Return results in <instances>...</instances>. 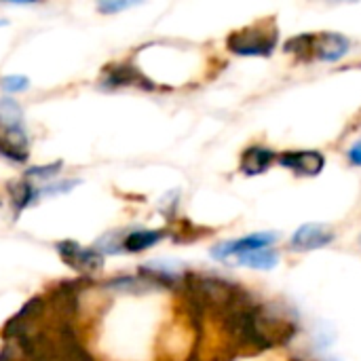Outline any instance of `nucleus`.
I'll return each instance as SVG.
<instances>
[{
	"mask_svg": "<svg viewBox=\"0 0 361 361\" xmlns=\"http://www.w3.org/2000/svg\"><path fill=\"white\" fill-rule=\"evenodd\" d=\"M57 256L61 258V262L76 271V273H95L104 267V256L95 250V247H82L76 241H59L55 243Z\"/></svg>",
	"mask_w": 361,
	"mask_h": 361,
	"instance_id": "nucleus-2",
	"label": "nucleus"
},
{
	"mask_svg": "<svg viewBox=\"0 0 361 361\" xmlns=\"http://www.w3.org/2000/svg\"><path fill=\"white\" fill-rule=\"evenodd\" d=\"M277 262H279V256L273 250H258V252H247V254L237 256V264L258 269V271H271Z\"/></svg>",
	"mask_w": 361,
	"mask_h": 361,
	"instance_id": "nucleus-12",
	"label": "nucleus"
},
{
	"mask_svg": "<svg viewBox=\"0 0 361 361\" xmlns=\"http://www.w3.org/2000/svg\"><path fill=\"white\" fill-rule=\"evenodd\" d=\"M275 241H277V235L275 233L247 235V237H241V239H235V241H224V243L214 245L212 247V258L214 260H220V262H226L228 258H237V256L247 254V252L269 250Z\"/></svg>",
	"mask_w": 361,
	"mask_h": 361,
	"instance_id": "nucleus-3",
	"label": "nucleus"
},
{
	"mask_svg": "<svg viewBox=\"0 0 361 361\" xmlns=\"http://www.w3.org/2000/svg\"><path fill=\"white\" fill-rule=\"evenodd\" d=\"M298 361H305V360H298Z\"/></svg>",
	"mask_w": 361,
	"mask_h": 361,
	"instance_id": "nucleus-20",
	"label": "nucleus"
},
{
	"mask_svg": "<svg viewBox=\"0 0 361 361\" xmlns=\"http://www.w3.org/2000/svg\"><path fill=\"white\" fill-rule=\"evenodd\" d=\"M133 4L135 2H127V0H106V2H99L97 4V11L110 15V13H121L125 8H131Z\"/></svg>",
	"mask_w": 361,
	"mask_h": 361,
	"instance_id": "nucleus-16",
	"label": "nucleus"
},
{
	"mask_svg": "<svg viewBox=\"0 0 361 361\" xmlns=\"http://www.w3.org/2000/svg\"><path fill=\"white\" fill-rule=\"evenodd\" d=\"M315 36L317 34H298L294 38H290L286 42V53L298 55L300 59H313V44H315Z\"/></svg>",
	"mask_w": 361,
	"mask_h": 361,
	"instance_id": "nucleus-13",
	"label": "nucleus"
},
{
	"mask_svg": "<svg viewBox=\"0 0 361 361\" xmlns=\"http://www.w3.org/2000/svg\"><path fill=\"white\" fill-rule=\"evenodd\" d=\"M279 165L292 169L298 176H319L326 167V157L319 150H290L277 157Z\"/></svg>",
	"mask_w": 361,
	"mask_h": 361,
	"instance_id": "nucleus-6",
	"label": "nucleus"
},
{
	"mask_svg": "<svg viewBox=\"0 0 361 361\" xmlns=\"http://www.w3.org/2000/svg\"><path fill=\"white\" fill-rule=\"evenodd\" d=\"M360 245H361V237H360Z\"/></svg>",
	"mask_w": 361,
	"mask_h": 361,
	"instance_id": "nucleus-19",
	"label": "nucleus"
},
{
	"mask_svg": "<svg viewBox=\"0 0 361 361\" xmlns=\"http://www.w3.org/2000/svg\"><path fill=\"white\" fill-rule=\"evenodd\" d=\"M275 159L277 157H275V152L271 148H267V146H250L241 154L239 169L245 176H260V173L269 171V167L273 165Z\"/></svg>",
	"mask_w": 361,
	"mask_h": 361,
	"instance_id": "nucleus-11",
	"label": "nucleus"
},
{
	"mask_svg": "<svg viewBox=\"0 0 361 361\" xmlns=\"http://www.w3.org/2000/svg\"><path fill=\"white\" fill-rule=\"evenodd\" d=\"M334 241V233L328 231L324 224H305L300 226L294 237H292V247L302 250V252H311V250H319L326 247Z\"/></svg>",
	"mask_w": 361,
	"mask_h": 361,
	"instance_id": "nucleus-9",
	"label": "nucleus"
},
{
	"mask_svg": "<svg viewBox=\"0 0 361 361\" xmlns=\"http://www.w3.org/2000/svg\"><path fill=\"white\" fill-rule=\"evenodd\" d=\"M0 87H2V91H6V93H23V91H27L30 80H27V76L11 74V76H4V78L0 80Z\"/></svg>",
	"mask_w": 361,
	"mask_h": 361,
	"instance_id": "nucleus-15",
	"label": "nucleus"
},
{
	"mask_svg": "<svg viewBox=\"0 0 361 361\" xmlns=\"http://www.w3.org/2000/svg\"><path fill=\"white\" fill-rule=\"evenodd\" d=\"M279 40V30L273 19L260 21L256 25H250L245 30L233 32L226 40L228 51L235 55H247V57H269L273 55Z\"/></svg>",
	"mask_w": 361,
	"mask_h": 361,
	"instance_id": "nucleus-1",
	"label": "nucleus"
},
{
	"mask_svg": "<svg viewBox=\"0 0 361 361\" xmlns=\"http://www.w3.org/2000/svg\"><path fill=\"white\" fill-rule=\"evenodd\" d=\"M165 235H167V231H146V228L125 233V235H121V254L146 252V250L154 247L157 243H161L165 239Z\"/></svg>",
	"mask_w": 361,
	"mask_h": 361,
	"instance_id": "nucleus-10",
	"label": "nucleus"
},
{
	"mask_svg": "<svg viewBox=\"0 0 361 361\" xmlns=\"http://www.w3.org/2000/svg\"><path fill=\"white\" fill-rule=\"evenodd\" d=\"M0 157L13 165L30 159V140L23 125H0Z\"/></svg>",
	"mask_w": 361,
	"mask_h": 361,
	"instance_id": "nucleus-4",
	"label": "nucleus"
},
{
	"mask_svg": "<svg viewBox=\"0 0 361 361\" xmlns=\"http://www.w3.org/2000/svg\"><path fill=\"white\" fill-rule=\"evenodd\" d=\"M99 82L104 89H118V87H140L146 91L154 89V82L148 76H144L135 66H129V63L106 66Z\"/></svg>",
	"mask_w": 361,
	"mask_h": 361,
	"instance_id": "nucleus-5",
	"label": "nucleus"
},
{
	"mask_svg": "<svg viewBox=\"0 0 361 361\" xmlns=\"http://www.w3.org/2000/svg\"><path fill=\"white\" fill-rule=\"evenodd\" d=\"M347 157H349V163H351V165L361 167V140L357 142V144H353V146L349 148Z\"/></svg>",
	"mask_w": 361,
	"mask_h": 361,
	"instance_id": "nucleus-17",
	"label": "nucleus"
},
{
	"mask_svg": "<svg viewBox=\"0 0 361 361\" xmlns=\"http://www.w3.org/2000/svg\"><path fill=\"white\" fill-rule=\"evenodd\" d=\"M349 38L336 32H324L315 36V44H313V59L319 61H338L341 57H345L349 53Z\"/></svg>",
	"mask_w": 361,
	"mask_h": 361,
	"instance_id": "nucleus-7",
	"label": "nucleus"
},
{
	"mask_svg": "<svg viewBox=\"0 0 361 361\" xmlns=\"http://www.w3.org/2000/svg\"><path fill=\"white\" fill-rule=\"evenodd\" d=\"M61 167H63L61 161H57V163H53V165H38V167L27 169V171L23 173V180H30V182H34V184H38V182H44V184H47V182H51V180H55V178L59 176Z\"/></svg>",
	"mask_w": 361,
	"mask_h": 361,
	"instance_id": "nucleus-14",
	"label": "nucleus"
},
{
	"mask_svg": "<svg viewBox=\"0 0 361 361\" xmlns=\"http://www.w3.org/2000/svg\"><path fill=\"white\" fill-rule=\"evenodd\" d=\"M6 23H8L6 19H0V27H2V25H6Z\"/></svg>",
	"mask_w": 361,
	"mask_h": 361,
	"instance_id": "nucleus-18",
	"label": "nucleus"
},
{
	"mask_svg": "<svg viewBox=\"0 0 361 361\" xmlns=\"http://www.w3.org/2000/svg\"><path fill=\"white\" fill-rule=\"evenodd\" d=\"M6 195L13 207V218H19L30 205H36L42 199V190L40 184H34L30 180H19V182H11L6 186Z\"/></svg>",
	"mask_w": 361,
	"mask_h": 361,
	"instance_id": "nucleus-8",
	"label": "nucleus"
}]
</instances>
